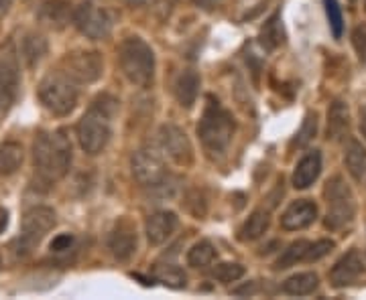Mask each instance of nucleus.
Returning a JSON list of instances; mask_svg holds the SVG:
<instances>
[{
  "label": "nucleus",
  "instance_id": "1",
  "mask_svg": "<svg viewBox=\"0 0 366 300\" xmlns=\"http://www.w3.org/2000/svg\"><path fill=\"white\" fill-rule=\"evenodd\" d=\"M71 165V143L64 130L41 132L33 143V167L41 181L57 183Z\"/></svg>",
  "mask_w": 366,
  "mask_h": 300
},
{
  "label": "nucleus",
  "instance_id": "2",
  "mask_svg": "<svg viewBox=\"0 0 366 300\" xmlns=\"http://www.w3.org/2000/svg\"><path fill=\"white\" fill-rule=\"evenodd\" d=\"M118 102L110 95H100L78 122V140L84 152L100 155L112 136V118L117 116Z\"/></svg>",
  "mask_w": 366,
  "mask_h": 300
},
{
  "label": "nucleus",
  "instance_id": "3",
  "mask_svg": "<svg viewBox=\"0 0 366 300\" xmlns=\"http://www.w3.org/2000/svg\"><path fill=\"white\" fill-rule=\"evenodd\" d=\"M236 132V122L228 110H224L218 100L208 95V104L204 110V116L197 124V134L202 144L206 146L209 155H224L232 143Z\"/></svg>",
  "mask_w": 366,
  "mask_h": 300
},
{
  "label": "nucleus",
  "instance_id": "4",
  "mask_svg": "<svg viewBox=\"0 0 366 300\" xmlns=\"http://www.w3.org/2000/svg\"><path fill=\"white\" fill-rule=\"evenodd\" d=\"M118 63L132 86L149 88L155 78V53L141 37H129L118 47Z\"/></svg>",
  "mask_w": 366,
  "mask_h": 300
},
{
  "label": "nucleus",
  "instance_id": "5",
  "mask_svg": "<svg viewBox=\"0 0 366 300\" xmlns=\"http://www.w3.org/2000/svg\"><path fill=\"white\" fill-rule=\"evenodd\" d=\"M78 83L61 69L51 71L39 83V100L55 116H67L78 104Z\"/></svg>",
  "mask_w": 366,
  "mask_h": 300
},
{
  "label": "nucleus",
  "instance_id": "6",
  "mask_svg": "<svg viewBox=\"0 0 366 300\" xmlns=\"http://www.w3.org/2000/svg\"><path fill=\"white\" fill-rule=\"evenodd\" d=\"M324 197L327 201L326 227L330 232H340L346 225L354 222L356 215V201H354L352 189L346 185L340 175L332 177L326 183Z\"/></svg>",
  "mask_w": 366,
  "mask_h": 300
},
{
  "label": "nucleus",
  "instance_id": "7",
  "mask_svg": "<svg viewBox=\"0 0 366 300\" xmlns=\"http://www.w3.org/2000/svg\"><path fill=\"white\" fill-rule=\"evenodd\" d=\"M55 227V211L51 207H39L29 209L21 223V235L16 239V254L26 256L43 242V237Z\"/></svg>",
  "mask_w": 366,
  "mask_h": 300
},
{
  "label": "nucleus",
  "instance_id": "8",
  "mask_svg": "<svg viewBox=\"0 0 366 300\" xmlns=\"http://www.w3.org/2000/svg\"><path fill=\"white\" fill-rule=\"evenodd\" d=\"M71 21H74V25L81 35H86L88 39L94 41L106 39L112 33V26H114L112 14L108 13L106 9L92 4V2L79 4L78 9L74 11Z\"/></svg>",
  "mask_w": 366,
  "mask_h": 300
},
{
  "label": "nucleus",
  "instance_id": "9",
  "mask_svg": "<svg viewBox=\"0 0 366 300\" xmlns=\"http://www.w3.org/2000/svg\"><path fill=\"white\" fill-rule=\"evenodd\" d=\"M102 57L96 51L69 53L61 61V71L74 79L76 83H94L102 76Z\"/></svg>",
  "mask_w": 366,
  "mask_h": 300
},
{
  "label": "nucleus",
  "instance_id": "10",
  "mask_svg": "<svg viewBox=\"0 0 366 300\" xmlns=\"http://www.w3.org/2000/svg\"><path fill=\"white\" fill-rule=\"evenodd\" d=\"M19 79H21L19 55H16L13 41H9L0 49V110L13 102L16 88H19Z\"/></svg>",
  "mask_w": 366,
  "mask_h": 300
},
{
  "label": "nucleus",
  "instance_id": "11",
  "mask_svg": "<svg viewBox=\"0 0 366 300\" xmlns=\"http://www.w3.org/2000/svg\"><path fill=\"white\" fill-rule=\"evenodd\" d=\"M132 175L143 187H155L169 177L165 170V165H163V158L159 157L155 150H149V148L134 152Z\"/></svg>",
  "mask_w": 366,
  "mask_h": 300
},
{
  "label": "nucleus",
  "instance_id": "12",
  "mask_svg": "<svg viewBox=\"0 0 366 300\" xmlns=\"http://www.w3.org/2000/svg\"><path fill=\"white\" fill-rule=\"evenodd\" d=\"M159 143H161L163 152L171 160H175L177 165H189L194 160L192 143H189L187 134L179 126H173V124L161 126V130H159Z\"/></svg>",
  "mask_w": 366,
  "mask_h": 300
},
{
  "label": "nucleus",
  "instance_id": "13",
  "mask_svg": "<svg viewBox=\"0 0 366 300\" xmlns=\"http://www.w3.org/2000/svg\"><path fill=\"white\" fill-rule=\"evenodd\" d=\"M137 227L131 219L122 217L114 223L112 232L108 235V248L112 252V256L120 262H129L137 254Z\"/></svg>",
  "mask_w": 366,
  "mask_h": 300
},
{
  "label": "nucleus",
  "instance_id": "14",
  "mask_svg": "<svg viewBox=\"0 0 366 300\" xmlns=\"http://www.w3.org/2000/svg\"><path fill=\"white\" fill-rule=\"evenodd\" d=\"M362 272H365V264H362V258H360L358 249H350L330 270V282H332L334 288L350 286V284H354L360 278Z\"/></svg>",
  "mask_w": 366,
  "mask_h": 300
},
{
  "label": "nucleus",
  "instance_id": "15",
  "mask_svg": "<svg viewBox=\"0 0 366 300\" xmlns=\"http://www.w3.org/2000/svg\"><path fill=\"white\" fill-rule=\"evenodd\" d=\"M315 219H317V205L310 199H300L285 209V213L281 215V225L287 232H297L310 227Z\"/></svg>",
  "mask_w": 366,
  "mask_h": 300
},
{
  "label": "nucleus",
  "instance_id": "16",
  "mask_svg": "<svg viewBox=\"0 0 366 300\" xmlns=\"http://www.w3.org/2000/svg\"><path fill=\"white\" fill-rule=\"evenodd\" d=\"M177 225H179V219H177L175 213H171V211H157V213L149 215V219H147V225H144L147 227V239L153 246H161V244H165L169 239L171 235L175 234Z\"/></svg>",
  "mask_w": 366,
  "mask_h": 300
},
{
  "label": "nucleus",
  "instance_id": "17",
  "mask_svg": "<svg viewBox=\"0 0 366 300\" xmlns=\"http://www.w3.org/2000/svg\"><path fill=\"white\" fill-rule=\"evenodd\" d=\"M74 16L69 2L67 0H47L45 4H41L37 19L43 26L53 29V31H61L69 23V19Z\"/></svg>",
  "mask_w": 366,
  "mask_h": 300
},
{
  "label": "nucleus",
  "instance_id": "18",
  "mask_svg": "<svg viewBox=\"0 0 366 300\" xmlns=\"http://www.w3.org/2000/svg\"><path fill=\"white\" fill-rule=\"evenodd\" d=\"M350 130V112L342 100H336L327 110V140L340 143Z\"/></svg>",
  "mask_w": 366,
  "mask_h": 300
},
{
  "label": "nucleus",
  "instance_id": "19",
  "mask_svg": "<svg viewBox=\"0 0 366 300\" xmlns=\"http://www.w3.org/2000/svg\"><path fill=\"white\" fill-rule=\"evenodd\" d=\"M320 172H322V155L317 150L307 152L293 170V187L295 189H307L310 185L315 183Z\"/></svg>",
  "mask_w": 366,
  "mask_h": 300
},
{
  "label": "nucleus",
  "instance_id": "20",
  "mask_svg": "<svg viewBox=\"0 0 366 300\" xmlns=\"http://www.w3.org/2000/svg\"><path fill=\"white\" fill-rule=\"evenodd\" d=\"M197 92H199V76L194 69L182 71L177 76V79H175V86H173V93H175L177 102L183 108H192V105L196 104Z\"/></svg>",
  "mask_w": 366,
  "mask_h": 300
},
{
  "label": "nucleus",
  "instance_id": "21",
  "mask_svg": "<svg viewBox=\"0 0 366 300\" xmlns=\"http://www.w3.org/2000/svg\"><path fill=\"white\" fill-rule=\"evenodd\" d=\"M344 165L348 172L352 175L354 181H362L366 175V148L358 140H350L346 146Z\"/></svg>",
  "mask_w": 366,
  "mask_h": 300
},
{
  "label": "nucleus",
  "instance_id": "22",
  "mask_svg": "<svg viewBox=\"0 0 366 300\" xmlns=\"http://www.w3.org/2000/svg\"><path fill=\"white\" fill-rule=\"evenodd\" d=\"M269 225H271V215H269V211L257 209L249 219L244 222V225L240 227V232H238L240 235H238V237H240L242 242H254V239H259V237H262V235L267 234Z\"/></svg>",
  "mask_w": 366,
  "mask_h": 300
},
{
  "label": "nucleus",
  "instance_id": "23",
  "mask_svg": "<svg viewBox=\"0 0 366 300\" xmlns=\"http://www.w3.org/2000/svg\"><path fill=\"white\" fill-rule=\"evenodd\" d=\"M23 165V146L16 143L0 144V177H9Z\"/></svg>",
  "mask_w": 366,
  "mask_h": 300
},
{
  "label": "nucleus",
  "instance_id": "24",
  "mask_svg": "<svg viewBox=\"0 0 366 300\" xmlns=\"http://www.w3.org/2000/svg\"><path fill=\"white\" fill-rule=\"evenodd\" d=\"M21 55H23L26 66L35 67L47 55V41L37 33H26L23 45H21Z\"/></svg>",
  "mask_w": 366,
  "mask_h": 300
},
{
  "label": "nucleus",
  "instance_id": "25",
  "mask_svg": "<svg viewBox=\"0 0 366 300\" xmlns=\"http://www.w3.org/2000/svg\"><path fill=\"white\" fill-rule=\"evenodd\" d=\"M317 286H320V278L314 272H301V274L291 276L283 282V290L291 296H307Z\"/></svg>",
  "mask_w": 366,
  "mask_h": 300
},
{
  "label": "nucleus",
  "instance_id": "26",
  "mask_svg": "<svg viewBox=\"0 0 366 300\" xmlns=\"http://www.w3.org/2000/svg\"><path fill=\"white\" fill-rule=\"evenodd\" d=\"M261 45L267 51H273L277 47H281L285 43V33H283V25H281V16L273 14L264 26L261 29V35H259Z\"/></svg>",
  "mask_w": 366,
  "mask_h": 300
},
{
  "label": "nucleus",
  "instance_id": "27",
  "mask_svg": "<svg viewBox=\"0 0 366 300\" xmlns=\"http://www.w3.org/2000/svg\"><path fill=\"white\" fill-rule=\"evenodd\" d=\"M310 244L312 242H305V239H300V242H293L281 256L279 260L274 262V268L277 270H285V268H291L295 266L297 262L307 260V252H310Z\"/></svg>",
  "mask_w": 366,
  "mask_h": 300
},
{
  "label": "nucleus",
  "instance_id": "28",
  "mask_svg": "<svg viewBox=\"0 0 366 300\" xmlns=\"http://www.w3.org/2000/svg\"><path fill=\"white\" fill-rule=\"evenodd\" d=\"M216 260V248L209 242H197L194 248L187 254V264L192 268H208Z\"/></svg>",
  "mask_w": 366,
  "mask_h": 300
},
{
  "label": "nucleus",
  "instance_id": "29",
  "mask_svg": "<svg viewBox=\"0 0 366 300\" xmlns=\"http://www.w3.org/2000/svg\"><path fill=\"white\" fill-rule=\"evenodd\" d=\"M244 276V266L242 264H232V262H224V264H218L214 270H212V278L222 282V284H230V282H236Z\"/></svg>",
  "mask_w": 366,
  "mask_h": 300
},
{
  "label": "nucleus",
  "instance_id": "30",
  "mask_svg": "<svg viewBox=\"0 0 366 300\" xmlns=\"http://www.w3.org/2000/svg\"><path fill=\"white\" fill-rule=\"evenodd\" d=\"M157 278L159 282H163L165 286L169 288H183L187 282V276L183 274L182 268L177 266H159L157 268Z\"/></svg>",
  "mask_w": 366,
  "mask_h": 300
},
{
  "label": "nucleus",
  "instance_id": "31",
  "mask_svg": "<svg viewBox=\"0 0 366 300\" xmlns=\"http://www.w3.org/2000/svg\"><path fill=\"white\" fill-rule=\"evenodd\" d=\"M324 6H326L330 29H332L334 37H336V39H340L342 31H344V19H342L340 4H338V0H324Z\"/></svg>",
  "mask_w": 366,
  "mask_h": 300
},
{
  "label": "nucleus",
  "instance_id": "32",
  "mask_svg": "<svg viewBox=\"0 0 366 300\" xmlns=\"http://www.w3.org/2000/svg\"><path fill=\"white\" fill-rule=\"evenodd\" d=\"M315 132H317V114H315V112H310V114L305 116V122H303L301 130L297 132L295 140H293V146L301 148V146H305L307 143H312Z\"/></svg>",
  "mask_w": 366,
  "mask_h": 300
},
{
  "label": "nucleus",
  "instance_id": "33",
  "mask_svg": "<svg viewBox=\"0 0 366 300\" xmlns=\"http://www.w3.org/2000/svg\"><path fill=\"white\" fill-rule=\"evenodd\" d=\"M334 248H336V244L332 239H317L314 244H310V252H307V260L305 262L322 260Z\"/></svg>",
  "mask_w": 366,
  "mask_h": 300
},
{
  "label": "nucleus",
  "instance_id": "34",
  "mask_svg": "<svg viewBox=\"0 0 366 300\" xmlns=\"http://www.w3.org/2000/svg\"><path fill=\"white\" fill-rule=\"evenodd\" d=\"M352 43L354 49L358 53V57H360V61L366 63V25H360L354 29Z\"/></svg>",
  "mask_w": 366,
  "mask_h": 300
},
{
  "label": "nucleus",
  "instance_id": "35",
  "mask_svg": "<svg viewBox=\"0 0 366 300\" xmlns=\"http://www.w3.org/2000/svg\"><path fill=\"white\" fill-rule=\"evenodd\" d=\"M71 244H74V235H57L51 242V252H66V249L71 248Z\"/></svg>",
  "mask_w": 366,
  "mask_h": 300
},
{
  "label": "nucleus",
  "instance_id": "36",
  "mask_svg": "<svg viewBox=\"0 0 366 300\" xmlns=\"http://www.w3.org/2000/svg\"><path fill=\"white\" fill-rule=\"evenodd\" d=\"M131 4H149V6H153V9H163V11H167L171 4L175 2V0H129Z\"/></svg>",
  "mask_w": 366,
  "mask_h": 300
},
{
  "label": "nucleus",
  "instance_id": "37",
  "mask_svg": "<svg viewBox=\"0 0 366 300\" xmlns=\"http://www.w3.org/2000/svg\"><path fill=\"white\" fill-rule=\"evenodd\" d=\"M358 128H360V134L366 138V104L360 108V122H358Z\"/></svg>",
  "mask_w": 366,
  "mask_h": 300
},
{
  "label": "nucleus",
  "instance_id": "38",
  "mask_svg": "<svg viewBox=\"0 0 366 300\" xmlns=\"http://www.w3.org/2000/svg\"><path fill=\"white\" fill-rule=\"evenodd\" d=\"M6 225H9V211L0 207V234L6 229Z\"/></svg>",
  "mask_w": 366,
  "mask_h": 300
},
{
  "label": "nucleus",
  "instance_id": "39",
  "mask_svg": "<svg viewBox=\"0 0 366 300\" xmlns=\"http://www.w3.org/2000/svg\"><path fill=\"white\" fill-rule=\"evenodd\" d=\"M196 2L199 4V6H209V4H212L214 0H196Z\"/></svg>",
  "mask_w": 366,
  "mask_h": 300
},
{
  "label": "nucleus",
  "instance_id": "40",
  "mask_svg": "<svg viewBox=\"0 0 366 300\" xmlns=\"http://www.w3.org/2000/svg\"><path fill=\"white\" fill-rule=\"evenodd\" d=\"M365 6H366V2H365Z\"/></svg>",
  "mask_w": 366,
  "mask_h": 300
}]
</instances>
